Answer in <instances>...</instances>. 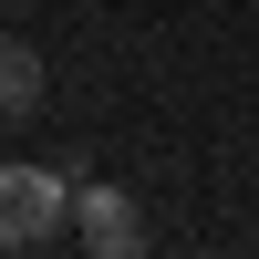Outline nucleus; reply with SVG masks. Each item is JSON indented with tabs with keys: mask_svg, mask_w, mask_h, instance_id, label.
<instances>
[{
	"mask_svg": "<svg viewBox=\"0 0 259 259\" xmlns=\"http://www.w3.org/2000/svg\"><path fill=\"white\" fill-rule=\"evenodd\" d=\"M31 104H41V52H31L21 31H0V124L31 114Z\"/></svg>",
	"mask_w": 259,
	"mask_h": 259,
	"instance_id": "obj_3",
	"label": "nucleus"
},
{
	"mask_svg": "<svg viewBox=\"0 0 259 259\" xmlns=\"http://www.w3.org/2000/svg\"><path fill=\"white\" fill-rule=\"evenodd\" d=\"M73 228V166H0V249H41Z\"/></svg>",
	"mask_w": 259,
	"mask_h": 259,
	"instance_id": "obj_1",
	"label": "nucleus"
},
{
	"mask_svg": "<svg viewBox=\"0 0 259 259\" xmlns=\"http://www.w3.org/2000/svg\"><path fill=\"white\" fill-rule=\"evenodd\" d=\"M73 239L94 249V259H135L145 249V218H135L124 187H73Z\"/></svg>",
	"mask_w": 259,
	"mask_h": 259,
	"instance_id": "obj_2",
	"label": "nucleus"
}]
</instances>
